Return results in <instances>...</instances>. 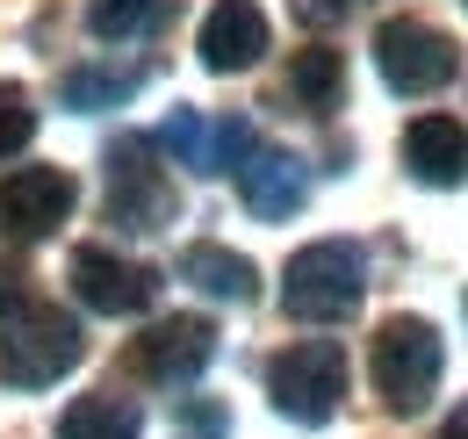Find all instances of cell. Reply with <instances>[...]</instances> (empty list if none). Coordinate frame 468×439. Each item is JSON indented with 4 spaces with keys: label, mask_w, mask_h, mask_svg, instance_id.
<instances>
[{
    "label": "cell",
    "mask_w": 468,
    "mask_h": 439,
    "mask_svg": "<svg viewBox=\"0 0 468 439\" xmlns=\"http://www.w3.org/2000/svg\"><path fill=\"white\" fill-rule=\"evenodd\" d=\"M87 338L72 325V310L44 303V295H22L0 310V382L7 389H51L80 368Z\"/></svg>",
    "instance_id": "obj_1"
},
{
    "label": "cell",
    "mask_w": 468,
    "mask_h": 439,
    "mask_svg": "<svg viewBox=\"0 0 468 439\" xmlns=\"http://www.w3.org/2000/svg\"><path fill=\"white\" fill-rule=\"evenodd\" d=\"M367 295V252L353 238H317L282 267V310L303 325H346Z\"/></svg>",
    "instance_id": "obj_2"
},
{
    "label": "cell",
    "mask_w": 468,
    "mask_h": 439,
    "mask_svg": "<svg viewBox=\"0 0 468 439\" xmlns=\"http://www.w3.org/2000/svg\"><path fill=\"white\" fill-rule=\"evenodd\" d=\"M367 368H375V396H382L397 418H418V411L432 403V389H440L447 346H440V331L425 325V317H382Z\"/></svg>",
    "instance_id": "obj_3"
},
{
    "label": "cell",
    "mask_w": 468,
    "mask_h": 439,
    "mask_svg": "<svg viewBox=\"0 0 468 439\" xmlns=\"http://www.w3.org/2000/svg\"><path fill=\"white\" fill-rule=\"evenodd\" d=\"M267 396L274 411L295 425H324L339 418V396H346V353L332 338H295L267 360Z\"/></svg>",
    "instance_id": "obj_4"
},
{
    "label": "cell",
    "mask_w": 468,
    "mask_h": 439,
    "mask_svg": "<svg viewBox=\"0 0 468 439\" xmlns=\"http://www.w3.org/2000/svg\"><path fill=\"white\" fill-rule=\"evenodd\" d=\"M152 137H116L109 145V195H101V209L116 230H159V223H174L180 195L174 180H166V166H152Z\"/></svg>",
    "instance_id": "obj_5"
},
{
    "label": "cell",
    "mask_w": 468,
    "mask_h": 439,
    "mask_svg": "<svg viewBox=\"0 0 468 439\" xmlns=\"http://www.w3.org/2000/svg\"><path fill=\"white\" fill-rule=\"evenodd\" d=\"M375 72H382L389 94H432L454 72V44H447V29H432L418 15H397V22L375 29Z\"/></svg>",
    "instance_id": "obj_6"
},
{
    "label": "cell",
    "mask_w": 468,
    "mask_h": 439,
    "mask_svg": "<svg viewBox=\"0 0 468 439\" xmlns=\"http://www.w3.org/2000/svg\"><path fill=\"white\" fill-rule=\"evenodd\" d=\"M65 281H72V295H80L94 317H137V310L159 303V274L137 267V260H122V252H109V245H80L72 267H65Z\"/></svg>",
    "instance_id": "obj_7"
},
{
    "label": "cell",
    "mask_w": 468,
    "mask_h": 439,
    "mask_svg": "<svg viewBox=\"0 0 468 439\" xmlns=\"http://www.w3.org/2000/svg\"><path fill=\"white\" fill-rule=\"evenodd\" d=\"M72 202H80V187H72L65 166H22L15 180H0V238L37 245L72 217Z\"/></svg>",
    "instance_id": "obj_8"
},
{
    "label": "cell",
    "mask_w": 468,
    "mask_h": 439,
    "mask_svg": "<svg viewBox=\"0 0 468 439\" xmlns=\"http://www.w3.org/2000/svg\"><path fill=\"white\" fill-rule=\"evenodd\" d=\"M152 145H159V152H174L187 173H238V166L260 152L245 115H217V123H209L202 109H174L166 123H159V137H152Z\"/></svg>",
    "instance_id": "obj_9"
},
{
    "label": "cell",
    "mask_w": 468,
    "mask_h": 439,
    "mask_svg": "<svg viewBox=\"0 0 468 439\" xmlns=\"http://www.w3.org/2000/svg\"><path fill=\"white\" fill-rule=\"evenodd\" d=\"M209 360H217V325H209V317H159V325L130 346V375L166 382V389L195 382Z\"/></svg>",
    "instance_id": "obj_10"
},
{
    "label": "cell",
    "mask_w": 468,
    "mask_h": 439,
    "mask_svg": "<svg viewBox=\"0 0 468 439\" xmlns=\"http://www.w3.org/2000/svg\"><path fill=\"white\" fill-rule=\"evenodd\" d=\"M195 58H202L209 72H245V65H260V58H267V15H260L252 0H217V7L202 15Z\"/></svg>",
    "instance_id": "obj_11"
},
{
    "label": "cell",
    "mask_w": 468,
    "mask_h": 439,
    "mask_svg": "<svg viewBox=\"0 0 468 439\" xmlns=\"http://www.w3.org/2000/svg\"><path fill=\"white\" fill-rule=\"evenodd\" d=\"M303 195H310V166L295 159V152H274V145H260L252 159L238 166V202L252 209V217L282 223L303 209Z\"/></svg>",
    "instance_id": "obj_12"
},
{
    "label": "cell",
    "mask_w": 468,
    "mask_h": 439,
    "mask_svg": "<svg viewBox=\"0 0 468 439\" xmlns=\"http://www.w3.org/2000/svg\"><path fill=\"white\" fill-rule=\"evenodd\" d=\"M404 166H410V180H425V187H462L468 180V130L454 115H418L404 130Z\"/></svg>",
    "instance_id": "obj_13"
},
{
    "label": "cell",
    "mask_w": 468,
    "mask_h": 439,
    "mask_svg": "<svg viewBox=\"0 0 468 439\" xmlns=\"http://www.w3.org/2000/svg\"><path fill=\"white\" fill-rule=\"evenodd\" d=\"M180 281L202 288V295H217V303H252L260 295V267L245 252H231V245H209V238H195L180 252Z\"/></svg>",
    "instance_id": "obj_14"
},
{
    "label": "cell",
    "mask_w": 468,
    "mask_h": 439,
    "mask_svg": "<svg viewBox=\"0 0 468 439\" xmlns=\"http://www.w3.org/2000/svg\"><path fill=\"white\" fill-rule=\"evenodd\" d=\"M144 80H152L144 65H72V72L58 80V102H65V109H80V115L122 109V102H130Z\"/></svg>",
    "instance_id": "obj_15"
},
{
    "label": "cell",
    "mask_w": 468,
    "mask_h": 439,
    "mask_svg": "<svg viewBox=\"0 0 468 439\" xmlns=\"http://www.w3.org/2000/svg\"><path fill=\"white\" fill-rule=\"evenodd\" d=\"M174 7L180 0H87V29L101 44H144L174 22Z\"/></svg>",
    "instance_id": "obj_16"
},
{
    "label": "cell",
    "mask_w": 468,
    "mask_h": 439,
    "mask_svg": "<svg viewBox=\"0 0 468 439\" xmlns=\"http://www.w3.org/2000/svg\"><path fill=\"white\" fill-rule=\"evenodd\" d=\"M289 94H295L310 115H332L339 102H346V65H339V51H332V44H310V51H295V65H289Z\"/></svg>",
    "instance_id": "obj_17"
},
{
    "label": "cell",
    "mask_w": 468,
    "mask_h": 439,
    "mask_svg": "<svg viewBox=\"0 0 468 439\" xmlns=\"http://www.w3.org/2000/svg\"><path fill=\"white\" fill-rule=\"evenodd\" d=\"M144 433V411L130 396H80L58 418V439H137Z\"/></svg>",
    "instance_id": "obj_18"
},
{
    "label": "cell",
    "mask_w": 468,
    "mask_h": 439,
    "mask_svg": "<svg viewBox=\"0 0 468 439\" xmlns=\"http://www.w3.org/2000/svg\"><path fill=\"white\" fill-rule=\"evenodd\" d=\"M29 137H37V109H29V94H22L15 80H0V159H15Z\"/></svg>",
    "instance_id": "obj_19"
},
{
    "label": "cell",
    "mask_w": 468,
    "mask_h": 439,
    "mask_svg": "<svg viewBox=\"0 0 468 439\" xmlns=\"http://www.w3.org/2000/svg\"><path fill=\"white\" fill-rule=\"evenodd\" d=\"M180 433L187 439H224L231 433V411L224 403H180Z\"/></svg>",
    "instance_id": "obj_20"
},
{
    "label": "cell",
    "mask_w": 468,
    "mask_h": 439,
    "mask_svg": "<svg viewBox=\"0 0 468 439\" xmlns=\"http://www.w3.org/2000/svg\"><path fill=\"white\" fill-rule=\"evenodd\" d=\"M295 7H303V22H339L353 0H295Z\"/></svg>",
    "instance_id": "obj_21"
},
{
    "label": "cell",
    "mask_w": 468,
    "mask_h": 439,
    "mask_svg": "<svg viewBox=\"0 0 468 439\" xmlns=\"http://www.w3.org/2000/svg\"><path fill=\"white\" fill-rule=\"evenodd\" d=\"M440 439H468V396H462V403H454V418L440 425Z\"/></svg>",
    "instance_id": "obj_22"
},
{
    "label": "cell",
    "mask_w": 468,
    "mask_h": 439,
    "mask_svg": "<svg viewBox=\"0 0 468 439\" xmlns=\"http://www.w3.org/2000/svg\"><path fill=\"white\" fill-rule=\"evenodd\" d=\"M462 7H468V0H462Z\"/></svg>",
    "instance_id": "obj_23"
}]
</instances>
